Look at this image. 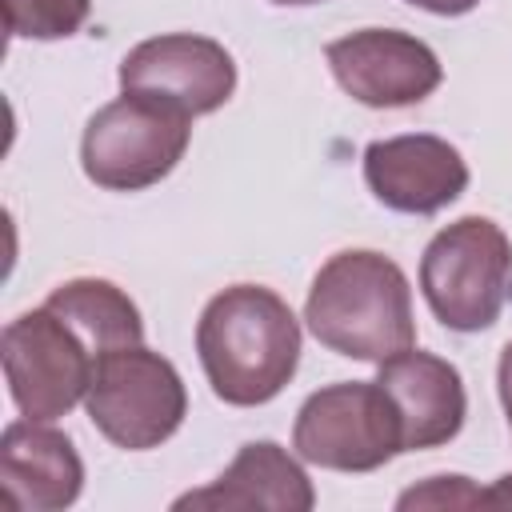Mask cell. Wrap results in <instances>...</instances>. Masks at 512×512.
Wrapping results in <instances>:
<instances>
[{
	"instance_id": "6da1fadb",
	"label": "cell",
	"mask_w": 512,
	"mask_h": 512,
	"mask_svg": "<svg viewBox=\"0 0 512 512\" xmlns=\"http://www.w3.org/2000/svg\"><path fill=\"white\" fill-rule=\"evenodd\" d=\"M196 352L224 404H268L296 376L300 320L272 288L232 284L204 304L196 320Z\"/></svg>"
},
{
	"instance_id": "7a4b0ae2",
	"label": "cell",
	"mask_w": 512,
	"mask_h": 512,
	"mask_svg": "<svg viewBox=\"0 0 512 512\" xmlns=\"http://www.w3.org/2000/svg\"><path fill=\"white\" fill-rule=\"evenodd\" d=\"M304 320L312 336L348 360H388L416 348L412 288L404 268L372 248H344L312 276Z\"/></svg>"
},
{
	"instance_id": "3957f363",
	"label": "cell",
	"mask_w": 512,
	"mask_h": 512,
	"mask_svg": "<svg viewBox=\"0 0 512 512\" xmlns=\"http://www.w3.org/2000/svg\"><path fill=\"white\" fill-rule=\"evenodd\" d=\"M192 116L168 100L124 92L104 104L80 140L84 176L108 192H140L160 184L188 152Z\"/></svg>"
},
{
	"instance_id": "277c9868",
	"label": "cell",
	"mask_w": 512,
	"mask_h": 512,
	"mask_svg": "<svg viewBox=\"0 0 512 512\" xmlns=\"http://www.w3.org/2000/svg\"><path fill=\"white\" fill-rule=\"evenodd\" d=\"M512 276V240L488 216H460L440 228L420 256V292L452 332L496 324Z\"/></svg>"
},
{
	"instance_id": "5b68a950",
	"label": "cell",
	"mask_w": 512,
	"mask_h": 512,
	"mask_svg": "<svg viewBox=\"0 0 512 512\" xmlns=\"http://www.w3.org/2000/svg\"><path fill=\"white\" fill-rule=\"evenodd\" d=\"M84 408L104 440L144 452L164 444L184 424L188 392L172 360L144 344H128L96 356Z\"/></svg>"
},
{
	"instance_id": "8992f818",
	"label": "cell",
	"mask_w": 512,
	"mask_h": 512,
	"mask_svg": "<svg viewBox=\"0 0 512 512\" xmlns=\"http://www.w3.org/2000/svg\"><path fill=\"white\" fill-rule=\"evenodd\" d=\"M292 448L316 468L372 472L404 452V424L380 380H340L300 404Z\"/></svg>"
},
{
	"instance_id": "52a82bcc",
	"label": "cell",
	"mask_w": 512,
	"mask_h": 512,
	"mask_svg": "<svg viewBox=\"0 0 512 512\" xmlns=\"http://www.w3.org/2000/svg\"><path fill=\"white\" fill-rule=\"evenodd\" d=\"M8 392L28 420H56L72 412L92 380L96 356L88 344L44 304L16 316L0 336Z\"/></svg>"
},
{
	"instance_id": "ba28073f",
	"label": "cell",
	"mask_w": 512,
	"mask_h": 512,
	"mask_svg": "<svg viewBox=\"0 0 512 512\" xmlns=\"http://www.w3.org/2000/svg\"><path fill=\"white\" fill-rule=\"evenodd\" d=\"M336 84L368 108H408L444 80L436 52L400 28H360L324 48Z\"/></svg>"
},
{
	"instance_id": "9c48e42d",
	"label": "cell",
	"mask_w": 512,
	"mask_h": 512,
	"mask_svg": "<svg viewBox=\"0 0 512 512\" xmlns=\"http://www.w3.org/2000/svg\"><path fill=\"white\" fill-rule=\"evenodd\" d=\"M120 88L168 100L188 116H208L236 92V64L212 36L168 32L140 40L120 60Z\"/></svg>"
},
{
	"instance_id": "30bf717a",
	"label": "cell",
	"mask_w": 512,
	"mask_h": 512,
	"mask_svg": "<svg viewBox=\"0 0 512 512\" xmlns=\"http://www.w3.org/2000/svg\"><path fill=\"white\" fill-rule=\"evenodd\" d=\"M364 180L384 208L432 216L468 188V164L448 140L416 132L368 144Z\"/></svg>"
},
{
	"instance_id": "8fae6325",
	"label": "cell",
	"mask_w": 512,
	"mask_h": 512,
	"mask_svg": "<svg viewBox=\"0 0 512 512\" xmlns=\"http://www.w3.org/2000/svg\"><path fill=\"white\" fill-rule=\"evenodd\" d=\"M0 488L8 508L60 512L80 496L84 464L64 432L24 416L0 436Z\"/></svg>"
},
{
	"instance_id": "7c38bea8",
	"label": "cell",
	"mask_w": 512,
	"mask_h": 512,
	"mask_svg": "<svg viewBox=\"0 0 512 512\" xmlns=\"http://www.w3.org/2000/svg\"><path fill=\"white\" fill-rule=\"evenodd\" d=\"M376 380L400 412L404 452L440 448L460 432L464 412H468V396H464L460 372L448 360L420 352V348H408V352L380 360Z\"/></svg>"
},
{
	"instance_id": "4fadbf2b",
	"label": "cell",
	"mask_w": 512,
	"mask_h": 512,
	"mask_svg": "<svg viewBox=\"0 0 512 512\" xmlns=\"http://www.w3.org/2000/svg\"><path fill=\"white\" fill-rule=\"evenodd\" d=\"M316 504L308 472L272 440H252L236 460L196 492H184L176 508H216V512H308Z\"/></svg>"
},
{
	"instance_id": "5bb4252c",
	"label": "cell",
	"mask_w": 512,
	"mask_h": 512,
	"mask_svg": "<svg viewBox=\"0 0 512 512\" xmlns=\"http://www.w3.org/2000/svg\"><path fill=\"white\" fill-rule=\"evenodd\" d=\"M44 304L88 344L92 356H104L112 348H128V344L144 340L140 308L112 280H96V276L68 280L60 288H52V296Z\"/></svg>"
},
{
	"instance_id": "9a60e30c",
	"label": "cell",
	"mask_w": 512,
	"mask_h": 512,
	"mask_svg": "<svg viewBox=\"0 0 512 512\" xmlns=\"http://www.w3.org/2000/svg\"><path fill=\"white\" fill-rule=\"evenodd\" d=\"M4 28L20 40H60L80 32L92 0H0Z\"/></svg>"
},
{
	"instance_id": "2e32d148",
	"label": "cell",
	"mask_w": 512,
	"mask_h": 512,
	"mask_svg": "<svg viewBox=\"0 0 512 512\" xmlns=\"http://www.w3.org/2000/svg\"><path fill=\"white\" fill-rule=\"evenodd\" d=\"M400 508H488V496L468 484V476H432L424 488H408Z\"/></svg>"
},
{
	"instance_id": "e0dca14e",
	"label": "cell",
	"mask_w": 512,
	"mask_h": 512,
	"mask_svg": "<svg viewBox=\"0 0 512 512\" xmlns=\"http://www.w3.org/2000/svg\"><path fill=\"white\" fill-rule=\"evenodd\" d=\"M496 384H500V404H504V416H508V428H512V340H508L504 352H500Z\"/></svg>"
},
{
	"instance_id": "ac0fdd59",
	"label": "cell",
	"mask_w": 512,
	"mask_h": 512,
	"mask_svg": "<svg viewBox=\"0 0 512 512\" xmlns=\"http://www.w3.org/2000/svg\"><path fill=\"white\" fill-rule=\"evenodd\" d=\"M412 8H424V12H436V16H464L472 12L480 0H408Z\"/></svg>"
},
{
	"instance_id": "d6986e66",
	"label": "cell",
	"mask_w": 512,
	"mask_h": 512,
	"mask_svg": "<svg viewBox=\"0 0 512 512\" xmlns=\"http://www.w3.org/2000/svg\"><path fill=\"white\" fill-rule=\"evenodd\" d=\"M484 496H488V508H512V472L500 476Z\"/></svg>"
},
{
	"instance_id": "ffe728a7",
	"label": "cell",
	"mask_w": 512,
	"mask_h": 512,
	"mask_svg": "<svg viewBox=\"0 0 512 512\" xmlns=\"http://www.w3.org/2000/svg\"><path fill=\"white\" fill-rule=\"evenodd\" d=\"M272 4H292V8H304V4H324V0H272Z\"/></svg>"
}]
</instances>
